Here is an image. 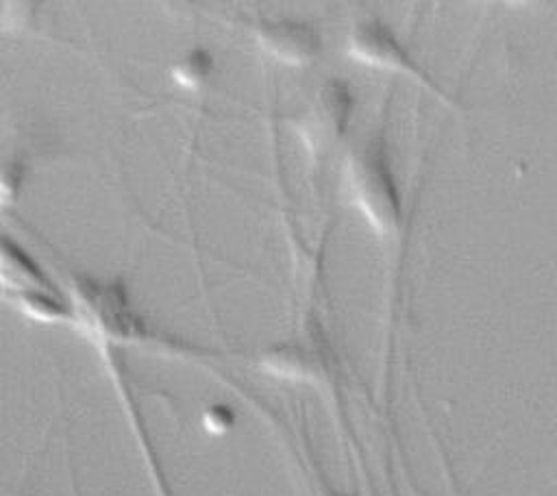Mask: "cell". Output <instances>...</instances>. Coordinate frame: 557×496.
<instances>
[{"label": "cell", "instance_id": "8", "mask_svg": "<svg viewBox=\"0 0 557 496\" xmlns=\"http://www.w3.org/2000/svg\"><path fill=\"white\" fill-rule=\"evenodd\" d=\"M15 305L37 322H70L74 320V311L61 302L57 292L35 289L15 294Z\"/></svg>", "mask_w": 557, "mask_h": 496}, {"label": "cell", "instance_id": "1", "mask_svg": "<svg viewBox=\"0 0 557 496\" xmlns=\"http://www.w3.org/2000/svg\"><path fill=\"white\" fill-rule=\"evenodd\" d=\"M346 187L352 204L376 233H392L400 222V196L379 139L355 148L346 161Z\"/></svg>", "mask_w": 557, "mask_h": 496}, {"label": "cell", "instance_id": "5", "mask_svg": "<svg viewBox=\"0 0 557 496\" xmlns=\"http://www.w3.org/2000/svg\"><path fill=\"white\" fill-rule=\"evenodd\" d=\"M348 54L370 67L413 72V63L394 33L379 20H361L348 35Z\"/></svg>", "mask_w": 557, "mask_h": 496}, {"label": "cell", "instance_id": "2", "mask_svg": "<svg viewBox=\"0 0 557 496\" xmlns=\"http://www.w3.org/2000/svg\"><path fill=\"white\" fill-rule=\"evenodd\" d=\"M74 294L87 315V322L102 335L117 342L152 339V333L133 311L126 289L120 283L81 276L74 281Z\"/></svg>", "mask_w": 557, "mask_h": 496}, {"label": "cell", "instance_id": "10", "mask_svg": "<svg viewBox=\"0 0 557 496\" xmlns=\"http://www.w3.org/2000/svg\"><path fill=\"white\" fill-rule=\"evenodd\" d=\"M26 159L17 152L0 157V207L13 204L26 181Z\"/></svg>", "mask_w": 557, "mask_h": 496}, {"label": "cell", "instance_id": "7", "mask_svg": "<svg viewBox=\"0 0 557 496\" xmlns=\"http://www.w3.org/2000/svg\"><path fill=\"white\" fill-rule=\"evenodd\" d=\"M259 365L278 379L311 381L318 376L320 365L311 350L300 344H278L259 357Z\"/></svg>", "mask_w": 557, "mask_h": 496}, {"label": "cell", "instance_id": "3", "mask_svg": "<svg viewBox=\"0 0 557 496\" xmlns=\"http://www.w3.org/2000/svg\"><path fill=\"white\" fill-rule=\"evenodd\" d=\"M352 113V96L344 80L322 83L294 120V131L311 152H324L344 135Z\"/></svg>", "mask_w": 557, "mask_h": 496}, {"label": "cell", "instance_id": "6", "mask_svg": "<svg viewBox=\"0 0 557 496\" xmlns=\"http://www.w3.org/2000/svg\"><path fill=\"white\" fill-rule=\"evenodd\" d=\"M0 287L15 294L48 289L57 292L37 261L13 239L0 235Z\"/></svg>", "mask_w": 557, "mask_h": 496}, {"label": "cell", "instance_id": "11", "mask_svg": "<svg viewBox=\"0 0 557 496\" xmlns=\"http://www.w3.org/2000/svg\"><path fill=\"white\" fill-rule=\"evenodd\" d=\"M202 422H205V429L211 431V433H224L233 426V413L231 409H226L224 405H213L205 411L202 416Z\"/></svg>", "mask_w": 557, "mask_h": 496}, {"label": "cell", "instance_id": "9", "mask_svg": "<svg viewBox=\"0 0 557 496\" xmlns=\"http://www.w3.org/2000/svg\"><path fill=\"white\" fill-rule=\"evenodd\" d=\"M213 72V57L205 48L187 50L170 70L172 80L183 89H200Z\"/></svg>", "mask_w": 557, "mask_h": 496}, {"label": "cell", "instance_id": "4", "mask_svg": "<svg viewBox=\"0 0 557 496\" xmlns=\"http://www.w3.org/2000/svg\"><path fill=\"white\" fill-rule=\"evenodd\" d=\"M255 37L268 54L287 65H309L322 50L318 30L300 20H263L255 26Z\"/></svg>", "mask_w": 557, "mask_h": 496}]
</instances>
